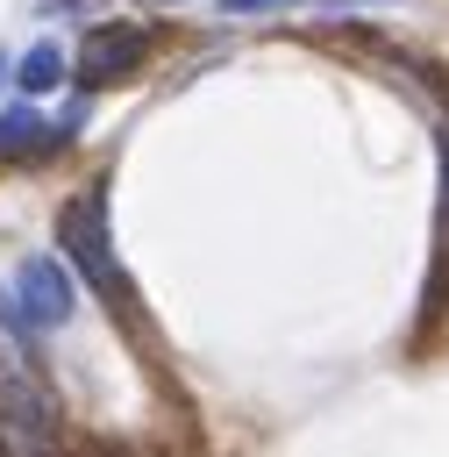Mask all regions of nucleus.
<instances>
[{
    "label": "nucleus",
    "mask_w": 449,
    "mask_h": 457,
    "mask_svg": "<svg viewBox=\"0 0 449 457\" xmlns=\"http://www.w3.org/2000/svg\"><path fill=\"white\" fill-rule=\"evenodd\" d=\"M57 250H64V264L107 300V314H121L135 336H150V321H143V300H135V286L121 278V264H114V236H107V193L100 186H78L71 200H64V214H57Z\"/></svg>",
    "instance_id": "obj_1"
},
{
    "label": "nucleus",
    "mask_w": 449,
    "mask_h": 457,
    "mask_svg": "<svg viewBox=\"0 0 449 457\" xmlns=\"http://www.w3.org/2000/svg\"><path fill=\"white\" fill-rule=\"evenodd\" d=\"M78 307V286H71V264L64 257H21L7 293H0V321L7 328H64Z\"/></svg>",
    "instance_id": "obj_2"
},
{
    "label": "nucleus",
    "mask_w": 449,
    "mask_h": 457,
    "mask_svg": "<svg viewBox=\"0 0 449 457\" xmlns=\"http://www.w3.org/2000/svg\"><path fill=\"white\" fill-rule=\"evenodd\" d=\"M0 457H64L57 407L21 364H0Z\"/></svg>",
    "instance_id": "obj_3"
},
{
    "label": "nucleus",
    "mask_w": 449,
    "mask_h": 457,
    "mask_svg": "<svg viewBox=\"0 0 449 457\" xmlns=\"http://www.w3.org/2000/svg\"><path fill=\"white\" fill-rule=\"evenodd\" d=\"M143 57H150V29L114 21V29H93V36H86V50H78L71 71H78L86 86H114V79H135Z\"/></svg>",
    "instance_id": "obj_4"
},
{
    "label": "nucleus",
    "mask_w": 449,
    "mask_h": 457,
    "mask_svg": "<svg viewBox=\"0 0 449 457\" xmlns=\"http://www.w3.org/2000/svg\"><path fill=\"white\" fill-rule=\"evenodd\" d=\"M71 136L57 129V121H43L36 107H7L0 114V164H29V157H50V150H64Z\"/></svg>",
    "instance_id": "obj_5"
},
{
    "label": "nucleus",
    "mask_w": 449,
    "mask_h": 457,
    "mask_svg": "<svg viewBox=\"0 0 449 457\" xmlns=\"http://www.w3.org/2000/svg\"><path fill=\"white\" fill-rule=\"evenodd\" d=\"M64 79H71V57H64L57 43H36V50L14 64V86H21V93H57Z\"/></svg>",
    "instance_id": "obj_6"
},
{
    "label": "nucleus",
    "mask_w": 449,
    "mask_h": 457,
    "mask_svg": "<svg viewBox=\"0 0 449 457\" xmlns=\"http://www.w3.org/2000/svg\"><path fill=\"white\" fill-rule=\"evenodd\" d=\"M0 71H7V64H0Z\"/></svg>",
    "instance_id": "obj_7"
}]
</instances>
